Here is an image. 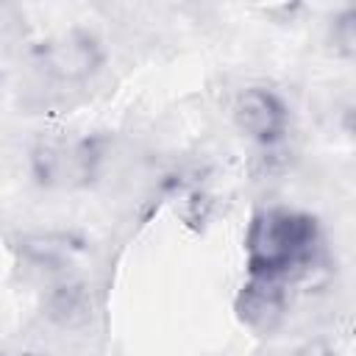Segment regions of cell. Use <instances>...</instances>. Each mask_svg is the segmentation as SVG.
Returning <instances> with one entry per match:
<instances>
[{
	"instance_id": "6da1fadb",
	"label": "cell",
	"mask_w": 356,
	"mask_h": 356,
	"mask_svg": "<svg viewBox=\"0 0 356 356\" xmlns=\"http://www.w3.org/2000/svg\"><path fill=\"white\" fill-rule=\"evenodd\" d=\"M320 248V225L312 214L270 206L259 209L245 231V267L253 278L289 281L312 267Z\"/></svg>"
},
{
	"instance_id": "7a4b0ae2",
	"label": "cell",
	"mask_w": 356,
	"mask_h": 356,
	"mask_svg": "<svg viewBox=\"0 0 356 356\" xmlns=\"http://www.w3.org/2000/svg\"><path fill=\"white\" fill-rule=\"evenodd\" d=\"M106 153L97 136L50 134L31 145L28 172L36 186L50 192H78L100 178Z\"/></svg>"
},
{
	"instance_id": "3957f363",
	"label": "cell",
	"mask_w": 356,
	"mask_h": 356,
	"mask_svg": "<svg viewBox=\"0 0 356 356\" xmlns=\"http://www.w3.org/2000/svg\"><path fill=\"white\" fill-rule=\"evenodd\" d=\"M106 64L103 39L86 28H67L50 33L33 47V67L53 83L78 86L92 81Z\"/></svg>"
},
{
	"instance_id": "277c9868",
	"label": "cell",
	"mask_w": 356,
	"mask_h": 356,
	"mask_svg": "<svg viewBox=\"0 0 356 356\" xmlns=\"http://www.w3.org/2000/svg\"><path fill=\"white\" fill-rule=\"evenodd\" d=\"M234 122L250 142L273 147L289 131V106L270 86H248L234 100Z\"/></svg>"
},
{
	"instance_id": "5b68a950",
	"label": "cell",
	"mask_w": 356,
	"mask_h": 356,
	"mask_svg": "<svg viewBox=\"0 0 356 356\" xmlns=\"http://www.w3.org/2000/svg\"><path fill=\"white\" fill-rule=\"evenodd\" d=\"M286 281H273V278H253L239 286L234 298V312L242 325H248L256 334H270L281 325L286 314Z\"/></svg>"
},
{
	"instance_id": "8992f818",
	"label": "cell",
	"mask_w": 356,
	"mask_h": 356,
	"mask_svg": "<svg viewBox=\"0 0 356 356\" xmlns=\"http://www.w3.org/2000/svg\"><path fill=\"white\" fill-rule=\"evenodd\" d=\"M19 250L22 256L36 264V267H47V270H58L64 264H70L78 253H81V242L70 234H56V231H44V234H28L19 239Z\"/></svg>"
},
{
	"instance_id": "52a82bcc",
	"label": "cell",
	"mask_w": 356,
	"mask_h": 356,
	"mask_svg": "<svg viewBox=\"0 0 356 356\" xmlns=\"http://www.w3.org/2000/svg\"><path fill=\"white\" fill-rule=\"evenodd\" d=\"M328 42L337 56L356 61V6H345L331 17Z\"/></svg>"
},
{
	"instance_id": "ba28073f",
	"label": "cell",
	"mask_w": 356,
	"mask_h": 356,
	"mask_svg": "<svg viewBox=\"0 0 356 356\" xmlns=\"http://www.w3.org/2000/svg\"><path fill=\"white\" fill-rule=\"evenodd\" d=\"M348 131H350V134L356 136V108H353V111L348 114Z\"/></svg>"
}]
</instances>
